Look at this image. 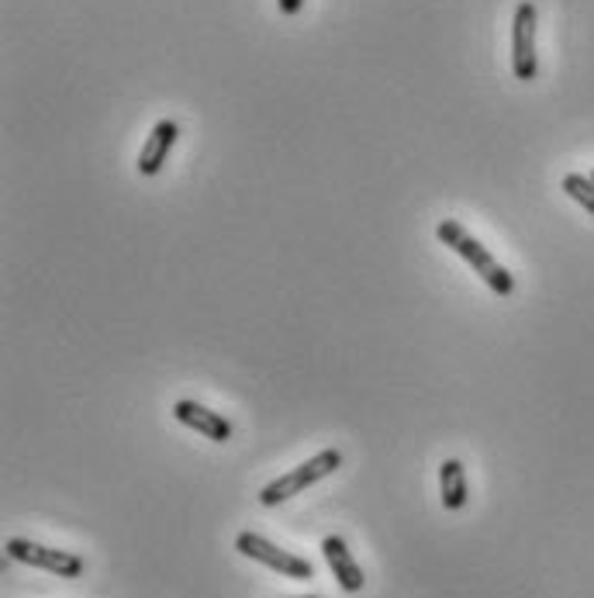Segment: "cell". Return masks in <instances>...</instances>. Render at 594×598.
<instances>
[{
  "mask_svg": "<svg viewBox=\"0 0 594 598\" xmlns=\"http://www.w3.org/2000/svg\"><path fill=\"white\" fill-rule=\"evenodd\" d=\"M339 467H343V453L339 450H318L312 461H304L301 467L277 477V481H270L264 491H259V506L273 509V506H280V501L301 495L304 488H312L315 481H322V477L336 474Z\"/></svg>",
  "mask_w": 594,
  "mask_h": 598,
  "instance_id": "obj_2",
  "label": "cell"
},
{
  "mask_svg": "<svg viewBox=\"0 0 594 598\" xmlns=\"http://www.w3.org/2000/svg\"><path fill=\"white\" fill-rule=\"evenodd\" d=\"M436 239L446 246V250H453L457 256H463L470 267H473V274H481V280L491 287V291L497 295V298H512L515 295V277L497 263L478 239H473L460 222H453V219H446V222H439L436 225Z\"/></svg>",
  "mask_w": 594,
  "mask_h": 598,
  "instance_id": "obj_1",
  "label": "cell"
},
{
  "mask_svg": "<svg viewBox=\"0 0 594 598\" xmlns=\"http://www.w3.org/2000/svg\"><path fill=\"white\" fill-rule=\"evenodd\" d=\"M563 190H567V198H574L584 211L594 214V180L584 177V174H567L563 177Z\"/></svg>",
  "mask_w": 594,
  "mask_h": 598,
  "instance_id": "obj_10",
  "label": "cell"
},
{
  "mask_svg": "<svg viewBox=\"0 0 594 598\" xmlns=\"http://www.w3.org/2000/svg\"><path fill=\"white\" fill-rule=\"evenodd\" d=\"M591 180H594V174H591Z\"/></svg>",
  "mask_w": 594,
  "mask_h": 598,
  "instance_id": "obj_13",
  "label": "cell"
},
{
  "mask_svg": "<svg viewBox=\"0 0 594 598\" xmlns=\"http://www.w3.org/2000/svg\"><path fill=\"white\" fill-rule=\"evenodd\" d=\"M173 419L183 422L187 429H194V433H201L211 443H228L232 440V422L225 416H218V412L204 409V405L190 401V398H180L173 405Z\"/></svg>",
  "mask_w": 594,
  "mask_h": 598,
  "instance_id": "obj_6",
  "label": "cell"
},
{
  "mask_svg": "<svg viewBox=\"0 0 594 598\" xmlns=\"http://www.w3.org/2000/svg\"><path fill=\"white\" fill-rule=\"evenodd\" d=\"M512 74L518 80H536V4L522 0L512 18Z\"/></svg>",
  "mask_w": 594,
  "mask_h": 598,
  "instance_id": "obj_5",
  "label": "cell"
},
{
  "mask_svg": "<svg viewBox=\"0 0 594 598\" xmlns=\"http://www.w3.org/2000/svg\"><path fill=\"white\" fill-rule=\"evenodd\" d=\"M8 557L18 561V564H29V567H42L56 574V578H80L83 574V557L80 554H69V550H53V546H42V543H32V540H21V536H11L4 543Z\"/></svg>",
  "mask_w": 594,
  "mask_h": 598,
  "instance_id": "obj_4",
  "label": "cell"
},
{
  "mask_svg": "<svg viewBox=\"0 0 594 598\" xmlns=\"http://www.w3.org/2000/svg\"><path fill=\"white\" fill-rule=\"evenodd\" d=\"M277 8H280V14H288V18H294L301 8H304V0H277Z\"/></svg>",
  "mask_w": 594,
  "mask_h": 598,
  "instance_id": "obj_11",
  "label": "cell"
},
{
  "mask_svg": "<svg viewBox=\"0 0 594 598\" xmlns=\"http://www.w3.org/2000/svg\"><path fill=\"white\" fill-rule=\"evenodd\" d=\"M235 550H239V554L249 557V561L267 564L270 571L280 574V578H291V582H307V578H315L312 561H304V557H298V554H288V550L273 546L270 540H264L259 533H239V536H235Z\"/></svg>",
  "mask_w": 594,
  "mask_h": 598,
  "instance_id": "obj_3",
  "label": "cell"
},
{
  "mask_svg": "<svg viewBox=\"0 0 594 598\" xmlns=\"http://www.w3.org/2000/svg\"><path fill=\"white\" fill-rule=\"evenodd\" d=\"M294 598H318V595H294Z\"/></svg>",
  "mask_w": 594,
  "mask_h": 598,
  "instance_id": "obj_12",
  "label": "cell"
},
{
  "mask_svg": "<svg viewBox=\"0 0 594 598\" xmlns=\"http://www.w3.org/2000/svg\"><path fill=\"white\" fill-rule=\"evenodd\" d=\"M177 135H180V125L173 122V118H162V122L153 125L146 146H142V153H138V163H135L142 177H156L162 170V163L170 159Z\"/></svg>",
  "mask_w": 594,
  "mask_h": 598,
  "instance_id": "obj_8",
  "label": "cell"
},
{
  "mask_svg": "<svg viewBox=\"0 0 594 598\" xmlns=\"http://www.w3.org/2000/svg\"><path fill=\"white\" fill-rule=\"evenodd\" d=\"M322 554H325L328 571L336 574V582H339V588H343V591H349V595L363 591V585H367L363 567L356 564L352 550L346 546V540H343V536H325V540H322Z\"/></svg>",
  "mask_w": 594,
  "mask_h": 598,
  "instance_id": "obj_7",
  "label": "cell"
},
{
  "mask_svg": "<svg viewBox=\"0 0 594 598\" xmlns=\"http://www.w3.org/2000/svg\"><path fill=\"white\" fill-rule=\"evenodd\" d=\"M439 491H442V509L460 512L467 506V470L460 461H442L439 467Z\"/></svg>",
  "mask_w": 594,
  "mask_h": 598,
  "instance_id": "obj_9",
  "label": "cell"
}]
</instances>
